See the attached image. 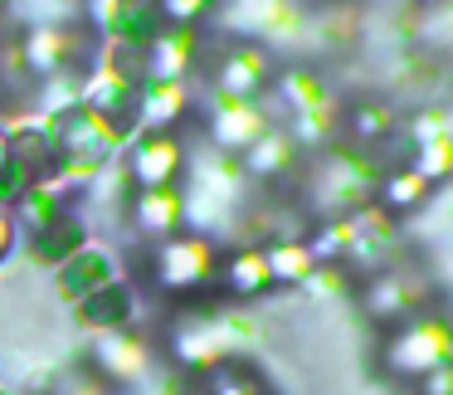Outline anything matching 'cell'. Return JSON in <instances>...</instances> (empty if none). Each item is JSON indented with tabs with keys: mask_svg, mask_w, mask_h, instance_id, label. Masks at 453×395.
Returning a JSON list of instances; mask_svg holds the SVG:
<instances>
[{
	"mask_svg": "<svg viewBox=\"0 0 453 395\" xmlns=\"http://www.w3.org/2000/svg\"><path fill=\"white\" fill-rule=\"evenodd\" d=\"M215 274V244L200 235L186 239H166L157 254V283L171 288V293H196L205 288V278Z\"/></svg>",
	"mask_w": 453,
	"mask_h": 395,
	"instance_id": "6da1fadb",
	"label": "cell"
},
{
	"mask_svg": "<svg viewBox=\"0 0 453 395\" xmlns=\"http://www.w3.org/2000/svg\"><path fill=\"white\" fill-rule=\"evenodd\" d=\"M443 352H449V327L443 322H414L400 337H390V366L395 376H410V381H424L429 371H439Z\"/></svg>",
	"mask_w": 453,
	"mask_h": 395,
	"instance_id": "7a4b0ae2",
	"label": "cell"
},
{
	"mask_svg": "<svg viewBox=\"0 0 453 395\" xmlns=\"http://www.w3.org/2000/svg\"><path fill=\"white\" fill-rule=\"evenodd\" d=\"M127 167L142 190H166L180 176V142L171 132H137V142L127 151Z\"/></svg>",
	"mask_w": 453,
	"mask_h": 395,
	"instance_id": "3957f363",
	"label": "cell"
},
{
	"mask_svg": "<svg viewBox=\"0 0 453 395\" xmlns=\"http://www.w3.org/2000/svg\"><path fill=\"white\" fill-rule=\"evenodd\" d=\"M93 366L98 381H142L147 376V342L132 332H103L93 342Z\"/></svg>",
	"mask_w": 453,
	"mask_h": 395,
	"instance_id": "277c9868",
	"label": "cell"
},
{
	"mask_svg": "<svg viewBox=\"0 0 453 395\" xmlns=\"http://www.w3.org/2000/svg\"><path fill=\"white\" fill-rule=\"evenodd\" d=\"M132 288L127 283H108V288H98V293H88V303L79 307V317L93 327V332H127V317H132Z\"/></svg>",
	"mask_w": 453,
	"mask_h": 395,
	"instance_id": "5b68a950",
	"label": "cell"
},
{
	"mask_svg": "<svg viewBox=\"0 0 453 395\" xmlns=\"http://www.w3.org/2000/svg\"><path fill=\"white\" fill-rule=\"evenodd\" d=\"M132 215H137V225L147 229V235H171L186 210H180L176 190H142V196L132 200Z\"/></svg>",
	"mask_w": 453,
	"mask_h": 395,
	"instance_id": "8992f818",
	"label": "cell"
},
{
	"mask_svg": "<svg viewBox=\"0 0 453 395\" xmlns=\"http://www.w3.org/2000/svg\"><path fill=\"white\" fill-rule=\"evenodd\" d=\"M225 283H229V293H264L273 278H268V264L258 249H239L225 264Z\"/></svg>",
	"mask_w": 453,
	"mask_h": 395,
	"instance_id": "52a82bcc",
	"label": "cell"
},
{
	"mask_svg": "<svg viewBox=\"0 0 453 395\" xmlns=\"http://www.w3.org/2000/svg\"><path fill=\"white\" fill-rule=\"evenodd\" d=\"M424 196H429V181H424L419 171H395V176H380V200L390 210H410V205H419Z\"/></svg>",
	"mask_w": 453,
	"mask_h": 395,
	"instance_id": "ba28073f",
	"label": "cell"
},
{
	"mask_svg": "<svg viewBox=\"0 0 453 395\" xmlns=\"http://www.w3.org/2000/svg\"><path fill=\"white\" fill-rule=\"evenodd\" d=\"M268 264V278H293V283H303L307 274H312V254H307V244H273L264 254Z\"/></svg>",
	"mask_w": 453,
	"mask_h": 395,
	"instance_id": "9c48e42d",
	"label": "cell"
},
{
	"mask_svg": "<svg viewBox=\"0 0 453 395\" xmlns=\"http://www.w3.org/2000/svg\"><path fill=\"white\" fill-rule=\"evenodd\" d=\"M54 395H108V381H98L93 371H73L54 385Z\"/></svg>",
	"mask_w": 453,
	"mask_h": 395,
	"instance_id": "30bf717a",
	"label": "cell"
},
{
	"mask_svg": "<svg viewBox=\"0 0 453 395\" xmlns=\"http://www.w3.org/2000/svg\"><path fill=\"white\" fill-rule=\"evenodd\" d=\"M11 244H15V215L0 210V254H11Z\"/></svg>",
	"mask_w": 453,
	"mask_h": 395,
	"instance_id": "8fae6325",
	"label": "cell"
}]
</instances>
